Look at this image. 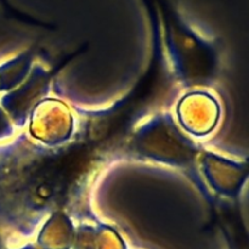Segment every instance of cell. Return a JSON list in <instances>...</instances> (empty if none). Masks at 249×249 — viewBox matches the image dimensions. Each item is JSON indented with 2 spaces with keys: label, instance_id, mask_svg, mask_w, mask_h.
I'll return each mask as SVG.
<instances>
[{
  "label": "cell",
  "instance_id": "obj_1",
  "mask_svg": "<svg viewBox=\"0 0 249 249\" xmlns=\"http://www.w3.org/2000/svg\"><path fill=\"white\" fill-rule=\"evenodd\" d=\"M126 152L134 160L181 170L199 192L213 202V196L199 172V157L203 148L185 135L169 113L155 114L139 126L129 141Z\"/></svg>",
  "mask_w": 249,
  "mask_h": 249
},
{
  "label": "cell",
  "instance_id": "obj_2",
  "mask_svg": "<svg viewBox=\"0 0 249 249\" xmlns=\"http://www.w3.org/2000/svg\"><path fill=\"white\" fill-rule=\"evenodd\" d=\"M170 65L185 87L211 84L218 70L215 48L195 32L168 2H160Z\"/></svg>",
  "mask_w": 249,
  "mask_h": 249
},
{
  "label": "cell",
  "instance_id": "obj_3",
  "mask_svg": "<svg viewBox=\"0 0 249 249\" xmlns=\"http://www.w3.org/2000/svg\"><path fill=\"white\" fill-rule=\"evenodd\" d=\"M29 133L46 146L67 142L74 128V119L67 104L53 97H45L29 114Z\"/></svg>",
  "mask_w": 249,
  "mask_h": 249
},
{
  "label": "cell",
  "instance_id": "obj_4",
  "mask_svg": "<svg viewBox=\"0 0 249 249\" xmlns=\"http://www.w3.org/2000/svg\"><path fill=\"white\" fill-rule=\"evenodd\" d=\"M199 172L209 191L237 198L247 181L248 165L203 150L199 157Z\"/></svg>",
  "mask_w": 249,
  "mask_h": 249
},
{
  "label": "cell",
  "instance_id": "obj_5",
  "mask_svg": "<svg viewBox=\"0 0 249 249\" xmlns=\"http://www.w3.org/2000/svg\"><path fill=\"white\" fill-rule=\"evenodd\" d=\"M51 75L41 66H34L21 85L6 92L1 99V108L6 112L12 124L23 126L36 104L45 99L50 88Z\"/></svg>",
  "mask_w": 249,
  "mask_h": 249
},
{
  "label": "cell",
  "instance_id": "obj_6",
  "mask_svg": "<svg viewBox=\"0 0 249 249\" xmlns=\"http://www.w3.org/2000/svg\"><path fill=\"white\" fill-rule=\"evenodd\" d=\"M180 128L195 136H206L214 130L220 118L219 102L211 94L192 91L177 107Z\"/></svg>",
  "mask_w": 249,
  "mask_h": 249
},
{
  "label": "cell",
  "instance_id": "obj_7",
  "mask_svg": "<svg viewBox=\"0 0 249 249\" xmlns=\"http://www.w3.org/2000/svg\"><path fill=\"white\" fill-rule=\"evenodd\" d=\"M72 249H128L123 237L104 223H82L75 228Z\"/></svg>",
  "mask_w": 249,
  "mask_h": 249
},
{
  "label": "cell",
  "instance_id": "obj_8",
  "mask_svg": "<svg viewBox=\"0 0 249 249\" xmlns=\"http://www.w3.org/2000/svg\"><path fill=\"white\" fill-rule=\"evenodd\" d=\"M75 226L63 212H56L44 224L36 243L40 249H72Z\"/></svg>",
  "mask_w": 249,
  "mask_h": 249
},
{
  "label": "cell",
  "instance_id": "obj_9",
  "mask_svg": "<svg viewBox=\"0 0 249 249\" xmlns=\"http://www.w3.org/2000/svg\"><path fill=\"white\" fill-rule=\"evenodd\" d=\"M34 55L31 50L0 66V91H11L21 85L34 67Z\"/></svg>",
  "mask_w": 249,
  "mask_h": 249
},
{
  "label": "cell",
  "instance_id": "obj_10",
  "mask_svg": "<svg viewBox=\"0 0 249 249\" xmlns=\"http://www.w3.org/2000/svg\"><path fill=\"white\" fill-rule=\"evenodd\" d=\"M12 133H14V124L6 112L0 107V139L7 138Z\"/></svg>",
  "mask_w": 249,
  "mask_h": 249
}]
</instances>
